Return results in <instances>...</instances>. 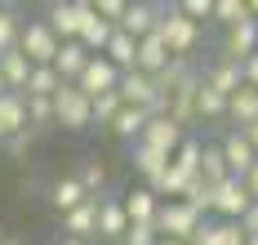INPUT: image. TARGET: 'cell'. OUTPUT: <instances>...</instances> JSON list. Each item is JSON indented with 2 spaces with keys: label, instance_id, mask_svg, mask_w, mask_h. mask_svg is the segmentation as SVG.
I'll return each instance as SVG.
<instances>
[{
  "label": "cell",
  "instance_id": "obj_1",
  "mask_svg": "<svg viewBox=\"0 0 258 245\" xmlns=\"http://www.w3.org/2000/svg\"><path fill=\"white\" fill-rule=\"evenodd\" d=\"M201 223L205 218L196 214L187 201H165L160 205V214H156V232H160V241H191L196 232H201Z\"/></svg>",
  "mask_w": 258,
  "mask_h": 245
},
{
  "label": "cell",
  "instance_id": "obj_2",
  "mask_svg": "<svg viewBox=\"0 0 258 245\" xmlns=\"http://www.w3.org/2000/svg\"><path fill=\"white\" fill-rule=\"evenodd\" d=\"M53 125H62V130H89L94 125V98L80 94L76 85H62L53 94Z\"/></svg>",
  "mask_w": 258,
  "mask_h": 245
},
{
  "label": "cell",
  "instance_id": "obj_3",
  "mask_svg": "<svg viewBox=\"0 0 258 245\" xmlns=\"http://www.w3.org/2000/svg\"><path fill=\"white\" fill-rule=\"evenodd\" d=\"M18 49L27 54L31 67H53V58H58V49H62V40L53 36V27L45 23V18H36V23H27V27H23Z\"/></svg>",
  "mask_w": 258,
  "mask_h": 245
},
{
  "label": "cell",
  "instance_id": "obj_4",
  "mask_svg": "<svg viewBox=\"0 0 258 245\" xmlns=\"http://www.w3.org/2000/svg\"><path fill=\"white\" fill-rule=\"evenodd\" d=\"M165 45H169V54L174 58H187L196 49V40H201V23H191L182 9H165V18H160V31H156Z\"/></svg>",
  "mask_w": 258,
  "mask_h": 245
},
{
  "label": "cell",
  "instance_id": "obj_5",
  "mask_svg": "<svg viewBox=\"0 0 258 245\" xmlns=\"http://www.w3.org/2000/svg\"><path fill=\"white\" fill-rule=\"evenodd\" d=\"M94 18V5L89 0H58V5H49V23L53 27V36L67 45V40H80V27Z\"/></svg>",
  "mask_w": 258,
  "mask_h": 245
},
{
  "label": "cell",
  "instance_id": "obj_6",
  "mask_svg": "<svg viewBox=\"0 0 258 245\" xmlns=\"http://www.w3.org/2000/svg\"><path fill=\"white\" fill-rule=\"evenodd\" d=\"M120 98H125V107H143V111H152V116H165L160 89H156V81L143 76V72H125V76H120Z\"/></svg>",
  "mask_w": 258,
  "mask_h": 245
},
{
  "label": "cell",
  "instance_id": "obj_7",
  "mask_svg": "<svg viewBox=\"0 0 258 245\" xmlns=\"http://www.w3.org/2000/svg\"><path fill=\"white\" fill-rule=\"evenodd\" d=\"M120 76H125V72H120L111 58L98 54V58H89V67H85V76L76 81V89L89 94V98H103V94H116V89H120Z\"/></svg>",
  "mask_w": 258,
  "mask_h": 245
},
{
  "label": "cell",
  "instance_id": "obj_8",
  "mask_svg": "<svg viewBox=\"0 0 258 245\" xmlns=\"http://www.w3.org/2000/svg\"><path fill=\"white\" fill-rule=\"evenodd\" d=\"M254 210V196L240 178H227L223 188H214V214H223V223H240Z\"/></svg>",
  "mask_w": 258,
  "mask_h": 245
},
{
  "label": "cell",
  "instance_id": "obj_9",
  "mask_svg": "<svg viewBox=\"0 0 258 245\" xmlns=\"http://www.w3.org/2000/svg\"><path fill=\"white\" fill-rule=\"evenodd\" d=\"M201 85H205V76L187 72L178 81V89L165 94V116H174L178 125H191V120H196V94H201Z\"/></svg>",
  "mask_w": 258,
  "mask_h": 245
},
{
  "label": "cell",
  "instance_id": "obj_10",
  "mask_svg": "<svg viewBox=\"0 0 258 245\" xmlns=\"http://www.w3.org/2000/svg\"><path fill=\"white\" fill-rule=\"evenodd\" d=\"M138 143H147V147L165 152V156H178V147L187 143V134H182V125L174 120V116H152V125L143 130Z\"/></svg>",
  "mask_w": 258,
  "mask_h": 245
},
{
  "label": "cell",
  "instance_id": "obj_11",
  "mask_svg": "<svg viewBox=\"0 0 258 245\" xmlns=\"http://www.w3.org/2000/svg\"><path fill=\"white\" fill-rule=\"evenodd\" d=\"M160 18H165V9L160 5H147V0H138V5H129L125 18H120V31L134 36V40H147L160 31Z\"/></svg>",
  "mask_w": 258,
  "mask_h": 245
},
{
  "label": "cell",
  "instance_id": "obj_12",
  "mask_svg": "<svg viewBox=\"0 0 258 245\" xmlns=\"http://www.w3.org/2000/svg\"><path fill=\"white\" fill-rule=\"evenodd\" d=\"M258 54V18H245L240 27H227L223 36V58H232V63H245V58Z\"/></svg>",
  "mask_w": 258,
  "mask_h": 245
},
{
  "label": "cell",
  "instance_id": "obj_13",
  "mask_svg": "<svg viewBox=\"0 0 258 245\" xmlns=\"http://www.w3.org/2000/svg\"><path fill=\"white\" fill-rule=\"evenodd\" d=\"M129 214H125V201H116V196H103V205H98V236L103 241H125L129 236Z\"/></svg>",
  "mask_w": 258,
  "mask_h": 245
},
{
  "label": "cell",
  "instance_id": "obj_14",
  "mask_svg": "<svg viewBox=\"0 0 258 245\" xmlns=\"http://www.w3.org/2000/svg\"><path fill=\"white\" fill-rule=\"evenodd\" d=\"M218 147H223V156H227V169H232V178H245V174L258 165V152L249 147V138L240 134V130H232V134L223 138Z\"/></svg>",
  "mask_w": 258,
  "mask_h": 245
},
{
  "label": "cell",
  "instance_id": "obj_15",
  "mask_svg": "<svg viewBox=\"0 0 258 245\" xmlns=\"http://www.w3.org/2000/svg\"><path fill=\"white\" fill-rule=\"evenodd\" d=\"M23 130H31V120H27V94H0V134L14 138L23 134Z\"/></svg>",
  "mask_w": 258,
  "mask_h": 245
},
{
  "label": "cell",
  "instance_id": "obj_16",
  "mask_svg": "<svg viewBox=\"0 0 258 245\" xmlns=\"http://www.w3.org/2000/svg\"><path fill=\"white\" fill-rule=\"evenodd\" d=\"M169 165H174V156L156 152V147H147V143H134V169L147 178V188H156V183L169 174Z\"/></svg>",
  "mask_w": 258,
  "mask_h": 245
},
{
  "label": "cell",
  "instance_id": "obj_17",
  "mask_svg": "<svg viewBox=\"0 0 258 245\" xmlns=\"http://www.w3.org/2000/svg\"><path fill=\"white\" fill-rule=\"evenodd\" d=\"M205 85H209V89H218L223 98H232L236 89H245V67L232 63V58H218V63L205 72Z\"/></svg>",
  "mask_w": 258,
  "mask_h": 245
},
{
  "label": "cell",
  "instance_id": "obj_18",
  "mask_svg": "<svg viewBox=\"0 0 258 245\" xmlns=\"http://www.w3.org/2000/svg\"><path fill=\"white\" fill-rule=\"evenodd\" d=\"M89 58H94V54H89L80 40H67V45L58 49V58H53V72H58L67 85H76L80 76H85V67H89Z\"/></svg>",
  "mask_w": 258,
  "mask_h": 245
},
{
  "label": "cell",
  "instance_id": "obj_19",
  "mask_svg": "<svg viewBox=\"0 0 258 245\" xmlns=\"http://www.w3.org/2000/svg\"><path fill=\"white\" fill-rule=\"evenodd\" d=\"M169 63H174V54H169V45H165L160 36L138 40V72H143V76H152V81H156V76H160Z\"/></svg>",
  "mask_w": 258,
  "mask_h": 245
},
{
  "label": "cell",
  "instance_id": "obj_20",
  "mask_svg": "<svg viewBox=\"0 0 258 245\" xmlns=\"http://www.w3.org/2000/svg\"><path fill=\"white\" fill-rule=\"evenodd\" d=\"M98 205H103V196H89L80 210H72V214H62V232H72L76 241H85V236H94L98 232Z\"/></svg>",
  "mask_w": 258,
  "mask_h": 245
},
{
  "label": "cell",
  "instance_id": "obj_21",
  "mask_svg": "<svg viewBox=\"0 0 258 245\" xmlns=\"http://www.w3.org/2000/svg\"><path fill=\"white\" fill-rule=\"evenodd\" d=\"M160 196H156L152 188H134L125 196V214H129V223H156V214H160Z\"/></svg>",
  "mask_w": 258,
  "mask_h": 245
},
{
  "label": "cell",
  "instance_id": "obj_22",
  "mask_svg": "<svg viewBox=\"0 0 258 245\" xmlns=\"http://www.w3.org/2000/svg\"><path fill=\"white\" fill-rule=\"evenodd\" d=\"M0 76H5V85H9L14 94H27V81H31V63H27L23 49H9V54H0Z\"/></svg>",
  "mask_w": 258,
  "mask_h": 245
},
{
  "label": "cell",
  "instance_id": "obj_23",
  "mask_svg": "<svg viewBox=\"0 0 258 245\" xmlns=\"http://www.w3.org/2000/svg\"><path fill=\"white\" fill-rule=\"evenodd\" d=\"M227 116L236 120V130H249V125H258V89H236L232 98H227Z\"/></svg>",
  "mask_w": 258,
  "mask_h": 245
},
{
  "label": "cell",
  "instance_id": "obj_24",
  "mask_svg": "<svg viewBox=\"0 0 258 245\" xmlns=\"http://www.w3.org/2000/svg\"><path fill=\"white\" fill-rule=\"evenodd\" d=\"M111 36H116V23H107V18H98V9H94V18H89V23L80 27V45H85L89 54L98 58V54H107Z\"/></svg>",
  "mask_w": 258,
  "mask_h": 245
},
{
  "label": "cell",
  "instance_id": "obj_25",
  "mask_svg": "<svg viewBox=\"0 0 258 245\" xmlns=\"http://www.w3.org/2000/svg\"><path fill=\"white\" fill-rule=\"evenodd\" d=\"M147 125H152V111H143V107H125L116 120H111V134H116V138H129V143H138Z\"/></svg>",
  "mask_w": 258,
  "mask_h": 245
},
{
  "label": "cell",
  "instance_id": "obj_26",
  "mask_svg": "<svg viewBox=\"0 0 258 245\" xmlns=\"http://www.w3.org/2000/svg\"><path fill=\"white\" fill-rule=\"evenodd\" d=\"M103 58H111L120 72H138V40H134V36H125V31L116 27V36H111V45H107Z\"/></svg>",
  "mask_w": 258,
  "mask_h": 245
},
{
  "label": "cell",
  "instance_id": "obj_27",
  "mask_svg": "<svg viewBox=\"0 0 258 245\" xmlns=\"http://www.w3.org/2000/svg\"><path fill=\"white\" fill-rule=\"evenodd\" d=\"M49 201L62 210V214H72V210H80V205L89 201V192L80 188V178H58V183H53V192H49Z\"/></svg>",
  "mask_w": 258,
  "mask_h": 245
},
{
  "label": "cell",
  "instance_id": "obj_28",
  "mask_svg": "<svg viewBox=\"0 0 258 245\" xmlns=\"http://www.w3.org/2000/svg\"><path fill=\"white\" fill-rule=\"evenodd\" d=\"M201 178H205L209 188H223V183L232 178V169H227V156H223V147H205V156H201Z\"/></svg>",
  "mask_w": 258,
  "mask_h": 245
},
{
  "label": "cell",
  "instance_id": "obj_29",
  "mask_svg": "<svg viewBox=\"0 0 258 245\" xmlns=\"http://www.w3.org/2000/svg\"><path fill=\"white\" fill-rule=\"evenodd\" d=\"M62 85H67V81H62L53 67H31V81H27V98H53Z\"/></svg>",
  "mask_w": 258,
  "mask_h": 245
},
{
  "label": "cell",
  "instance_id": "obj_30",
  "mask_svg": "<svg viewBox=\"0 0 258 245\" xmlns=\"http://www.w3.org/2000/svg\"><path fill=\"white\" fill-rule=\"evenodd\" d=\"M23 18H18V9H9V5H0V54H9V49H18V40H23Z\"/></svg>",
  "mask_w": 258,
  "mask_h": 245
},
{
  "label": "cell",
  "instance_id": "obj_31",
  "mask_svg": "<svg viewBox=\"0 0 258 245\" xmlns=\"http://www.w3.org/2000/svg\"><path fill=\"white\" fill-rule=\"evenodd\" d=\"M218 116H227V98L218 89L201 85V94H196V120H218Z\"/></svg>",
  "mask_w": 258,
  "mask_h": 245
},
{
  "label": "cell",
  "instance_id": "obj_32",
  "mask_svg": "<svg viewBox=\"0 0 258 245\" xmlns=\"http://www.w3.org/2000/svg\"><path fill=\"white\" fill-rule=\"evenodd\" d=\"M214 18H218L223 27H240V23L254 18V14H249V0H214Z\"/></svg>",
  "mask_w": 258,
  "mask_h": 245
},
{
  "label": "cell",
  "instance_id": "obj_33",
  "mask_svg": "<svg viewBox=\"0 0 258 245\" xmlns=\"http://www.w3.org/2000/svg\"><path fill=\"white\" fill-rule=\"evenodd\" d=\"M201 156H205V147H201L196 138H187V143L178 147V156H174V165H178L187 178H201Z\"/></svg>",
  "mask_w": 258,
  "mask_h": 245
},
{
  "label": "cell",
  "instance_id": "obj_34",
  "mask_svg": "<svg viewBox=\"0 0 258 245\" xmlns=\"http://www.w3.org/2000/svg\"><path fill=\"white\" fill-rule=\"evenodd\" d=\"M125 111V98H120V89L116 94H103V98H94V125H107L111 130V120Z\"/></svg>",
  "mask_w": 258,
  "mask_h": 245
},
{
  "label": "cell",
  "instance_id": "obj_35",
  "mask_svg": "<svg viewBox=\"0 0 258 245\" xmlns=\"http://www.w3.org/2000/svg\"><path fill=\"white\" fill-rule=\"evenodd\" d=\"M182 201H187L196 214H209V210H214V188H209L205 178H191V188L182 192Z\"/></svg>",
  "mask_w": 258,
  "mask_h": 245
},
{
  "label": "cell",
  "instance_id": "obj_36",
  "mask_svg": "<svg viewBox=\"0 0 258 245\" xmlns=\"http://www.w3.org/2000/svg\"><path fill=\"white\" fill-rule=\"evenodd\" d=\"M27 120H31V130L53 125V98H27Z\"/></svg>",
  "mask_w": 258,
  "mask_h": 245
},
{
  "label": "cell",
  "instance_id": "obj_37",
  "mask_svg": "<svg viewBox=\"0 0 258 245\" xmlns=\"http://www.w3.org/2000/svg\"><path fill=\"white\" fill-rule=\"evenodd\" d=\"M80 188L89 192V196H98V192L107 188V169H103V165H98V161H89V165H85V169H80Z\"/></svg>",
  "mask_w": 258,
  "mask_h": 245
},
{
  "label": "cell",
  "instance_id": "obj_38",
  "mask_svg": "<svg viewBox=\"0 0 258 245\" xmlns=\"http://www.w3.org/2000/svg\"><path fill=\"white\" fill-rule=\"evenodd\" d=\"M125 245H160V232H156V223H134L129 227Z\"/></svg>",
  "mask_w": 258,
  "mask_h": 245
},
{
  "label": "cell",
  "instance_id": "obj_39",
  "mask_svg": "<svg viewBox=\"0 0 258 245\" xmlns=\"http://www.w3.org/2000/svg\"><path fill=\"white\" fill-rule=\"evenodd\" d=\"M218 245H249L240 223H218Z\"/></svg>",
  "mask_w": 258,
  "mask_h": 245
},
{
  "label": "cell",
  "instance_id": "obj_40",
  "mask_svg": "<svg viewBox=\"0 0 258 245\" xmlns=\"http://www.w3.org/2000/svg\"><path fill=\"white\" fill-rule=\"evenodd\" d=\"M94 9H98V18H107V23H116V27H120V18H125V0H98V5H94Z\"/></svg>",
  "mask_w": 258,
  "mask_h": 245
},
{
  "label": "cell",
  "instance_id": "obj_41",
  "mask_svg": "<svg viewBox=\"0 0 258 245\" xmlns=\"http://www.w3.org/2000/svg\"><path fill=\"white\" fill-rule=\"evenodd\" d=\"M178 9L191 18V23H201V18H214V0H182Z\"/></svg>",
  "mask_w": 258,
  "mask_h": 245
},
{
  "label": "cell",
  "instance_id": "obj_42",
  "mask_svg": "<svg viewBox=\"0 0 258 245\" xmlns=\"http://www.w3.org/2000/svg\"><path fill=\"white\" fill-rule=\"evenodd\" d=\"M187 245H218V223H201V232H196Z\"/></svg>",
  "mask_w": 258,
  "mask_h": 245
},
{
  "label": "cell",
  "instance_id": "obj_43",
  "mask_svg": "<svg viewBox=\"0 0 258 245\" xmlns=\"http://www.w3.org/2000/svg\"><path fill=\"white\" fill-rule=\"evenodd\" d=\"M240 67H245V85H249V89H258V54H254V58H245Z\"/></svg>",
  "mask_w": 258,
  "mask_h": 245
},
{
  "label": "cell",
  "instance_id": "obj_44",
  "mask_svg": "<svg viewBox=\"0 0 258 245\" xmlns=\"http://www.w3.org/2000/svg\"><path fill=\"white\" fill-rule=\"evenodd\" d=\"M5 147H9V152H27V147H31V130H23V134H14L9 143H5Z\"/></svg>",
  "mask_w": 258,
  "mask_h": 245
},
{
  "label": "cell",
  "instance_id": "obj_45",
  "mask_svg": "<svg viewBox=\"0 0 258 245\" xmlns=\"http://www.w3.org/2000/svg\"><path fill=\"white\" fill-rule=\"evenodd\" d=\"M240 227H245V236H258V205H254L245 218H240Z\"/></svg>",
  "mask_w": 258,
  "mask_h": 245
},
{
  "label": "cell",
  "instance_id": "obj_46",
  "mask_svg": "<svg viewBox=\"0 0 258 245\" xmlns=\"http://www.w3.org/2000/svg\"><path fill=\"white\" fill-rule=\"evenodd\" d=\"M240 183L249 188V196H254V205H258V165H254V169H249V174H245V178H240Z\"/></svg>",
  "mask_w": 258,
  "mask_h": 245
},
{
  "label": "cell",
  "instance_id": "obj_47",
  "mask_svg": "<svg viewBox=\"0 0 258 245\" xmlns=\"http://www.w3.org/2000/svg\"><path fill=\"white\" fill-rule=\"evenodd\" d=\"M240 134L249 138V147H254V152H258V125H249V130H240Z\"/></svg>",
  "mask_w": 258,
  "mask_h": 245
},
{
  "label": "cell",
  "instance_id": "obj_48",
  "mask_svg": "<svg viewBox=\"0 0 258 245\" xmlns=\"http://www.w3.org/2000/svg\"><path fill=\"white\" fill-rule=\"evenodd\" d=\"M58 245H85V241H76V236H62V241H58Z\"/></svg>",
  "mask_w": 258,
  "mask_h": 245
},
{
  "label": "cell",
  "instance_id": "obj_49",
  "mask_svg": "<svg viewBox=\"0 0 258 245\" xmlns=\"http://www.w3.org/2000/svg\"><path fill=\"white\" fill-rule=\"evenodd\" d=\"M0 245H23V241H14V236H5V241H0Z\"/></svg>",
  "mask_w": 258,
  "mask_h": 245
},
{
  "label": "cell",
  "instance_id": "obj_50",
  "mask_svg": "<svg viewBox=\"0 0 258 245\" xmlns=\"http://www.w3.org/2000/svg\"><path fill=\"white\" fill-rule=\"evenodd\" d=\"M0 94H9V85H5V76H0Z\"/></svg>",
  "mask_w": 258,
  "mask_h": 245
},
{
  "label": "cell",
  "instance_id": "obj_51",
  "mask_svg": "<svg viewBox=\"0 0 258 245\" xmlns=\"http://www.w3.org/2000/svg\"><path fill=\"white\" fill-rule=\"evenodd\" d=\"M160 245H182V241H160Z\"/></svg>",
  "mask_w": 258,
  "mask_h": 245
},
{
  "label": "cell",
  "instance_id": "obj_52",
  "mask_svg": "<svg viewBox=\"0 0 258 245\" xmlns=\"http://www.w3.org/2000/svg\"><path fill=\"white\" fill-rule=\"evenodd\" d=\"M5 143H9V138H5V134H0V147H5Z\"/></svg>",
  "mask_w": 258,
  "mask_h": 245
},
{
  "label": "cell",
  "instance_id": "obj_53",
  "mask_svg": "<svg viewBox=\"0 0 258 245\" xmlns=\"http://www.w3.org/2000/svg\"><path fill=\"white\" fill-rule=\"evenodd\" d=\"M249 245H258V236H249Z\"/></svg>",
  "mask_w": 258,
  "mask_h": 245
}]
</instances>
